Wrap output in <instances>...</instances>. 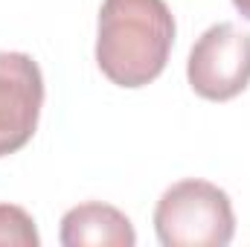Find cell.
Returning a JSON list of instances; mask_svg holds the SVG:
<instances>
[{
    "label": "cell",
    "mask_w": 250,
    "mask_h": 247,
    "mask_svg": "<svg viewBox=\"0 0 250 247\" xmlns=\"http://www.w3.org/2000/svg\"><path fill=\"white\" fill-rule=\"evenodd\" d=\"M189 87L207 102H230L250 84V32L224 21L209 26L189 50Z\"/></svg>",
    "instance_id": "cell-3"
},
{
    "label": "cell",
    "mask_w": 250,
    "mask_h": 247,
    "mask_svg": "<svg viewBox=\"0 0 250 247\" xmlns=\"http://www.w3.org/2000/svg\"><path fill=\"white\" fill-rule=\"evenodd\" d=\"M233 6H236V12H239L245 21H250V0H233Z\"/></svg>",
    "instance_id": "cell-7"
},
{
    "label": "cell",
    "mask_w": 250,
    "mask_h": 247,
    "mask_svg": "<svg viewBox=\"0 0 250 247\" xmlns=\"http://www.w3.org/2000/svg\"><path fill=\"white\" fill-rule=\"evenodd\" d=\"M154 233L163 247H227L236 236L230 195L201 178L172 184L154 206Z\"/></svg>",
    "instance_id": "cell-2"
},
{
    "label": "cell",
    "mask_w": 250,
    "mask_h": 247,
    "mask_svg": "<svg viewBox=\"0 0 250 247\" xmlns=\"http://www.w3.org/2000/svg\"><path fill=\"white\" fill-rule=\"evenodd\" d=\"M41 236L32 215L18 204H0V247H38Z\"/></svg>",
    "instance_id": "cell-6"
},
{
    "label": "cell",
    "mask_w": 250,
    "mask_h": 247,
    "mask_svg": "<svg viewBox=\"0 0 250 247\" xmlns=\"http://www.w3.org/2000/svg\"><path fill=\"white\" fill-rule=\"evenodd\" d=\"M59 242L64 247H134L137 233L128 215L117 206L84 201L64 212Z\"/></svg>",
    "instance_id": "cell-5"
},
{
    "label": "cell",
    "mask_w": 250,
    "mask_h": 247,
    "mask_svg": "<svg viewBox=\"0 0 250 247\" xmlns=\"http://www.w3.org/2000/svg\"><path fill=\"white\" fill-rule=\"evenodd\" d=\"M44 76L26 53H0V157L21 151L38 131Z\"/></svg>",
    "instance_id": "cell-4"
},
{
    "label": "cell",
    "mask_w": 250,
    "mask_h": 247,
    "mask_svg": "<svg viewBox=\"0 0 250 247\" xmlns=\"http://www.w3.org/2000/svg\"><path fill=\"white\" fill-rule=\"evenodd\" d=\"M175 32V15L166 0H102L96 64L117 87H146L166 70Z\"/></svg>",
    "instance_id": "cell-1"
}]
</instances>
